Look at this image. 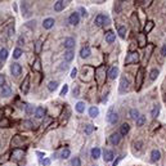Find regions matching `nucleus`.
<instances>
[{
	"label": "nucleus",
	"instance_id": "f257e3e1",
	"mask_svg": "<svg viewBox=\"0 0 166 166\" xmlns=\"http://www.w3.org/2000/svg\"><path fill=\"white\" fill-rule=\"evenodd\" d=\"M93 77H95V70L91 66H84L81 71V80L89 83L93 80Z\"/></svg>",
	"mask_w": 166,
	"mask_h": 166
},
{
	"label": "nucleus",
	"instance_id": "f03ea898",
	"mask_svg": "<svg viewBox=\"0 0 166 166\" xmlns=\"http://www.w3.org/2000/svg\"><path fill=\"white\" fill-rule=\"evenodd\" d=\"M106 77H107V75H106V66L104 65L98 66L95 68V80H97V83L99 85H103L106 81Z\"/></svg>",
	"mask_w": 166,
	"mask_h": 166
},
{
	"label": "nucleus",
	"instance_id": "7ed1b4c3",
	"mask_svg": "<svg viewBox=\"0 0 166 166\" xmlns=\"http://www.w3.org/2000/svg\"><path fill=\"white\" fill-rule=\"evenodd\" d=\"M143 81H144V68L140 67L137 72V76H135V90L139 91L142 89V85H143Z\"/></svg>",
	"mask_w": 166,
	"mask_h": 166
},
{
	"label": "nucleus",
	"instance_id": "20e7f679",
	"mask_svg": "<svg viewBox=\"0 0 166 166\" xmlns=\"http://www.w3.org/2000/svg\"><path fill=\"white\" fill-rule=\"evenodd\" d=\"M139 62V53L138 52H129L125 58V65H133Z\"/></svg>",
	"mask_w": 166,
	"mask_h": 166
},
{
	"label": "nucleus",
	"instance_id": "39448f33",
	"mask_svg": "<svg viewBox=\"0 0 166 166\" xmlns=\"http://www.w3.org/2000/svg\"><path fill=\"white\" fill-rule=\"evenodd\" d=\"M106 120H107V122L108 124H111V125H115L116 122H117V120H119V115H117V112H115L114 111V108H109V111H108V114L107 116H106Z\"/></svg>",
	"mask_w": 166,
	"mask_h": 166
},
{
	"label": "nucleus",
	"instance_id": "423d86ee",
	"mask_svg": "<svg viewBox=\"0 0 166 166\" xmlns=\"http://www.w3.org/2000/svg\"><path fill=\"white\" fill-rule=\"evenodd\" d=\"M129 89H130V81L128 77L122 76L121 80H120V88H119L120 93H126V91H129Z\"/></svg>",
	"mask_w": 166,
	"mask_h": 166
},
{
	"label": "nucleus",
	"instance_id": "0eeeda50",
	"mask_svg": "<svg viewBox=\"0 0 166 166\" xmlns=\"http://www.w3.org/2000/svg\"><path fill=\"white\" fill-rule=\"evenodd\" d=\"M23 156H24V151L21 149V148H14L13 152H12V160L16 161V162H18V161L22 160Z\"/></svg>",
	"mask_w": 166,
	"mask_h": 166
},
{
	"label": "nucleus",
	"instance_id": "6e6552de",
	"mask_svg": "<svg viewBox=\"0 0 166 166\" xmlns=\"http://www.w3.org/2000/svg\"><path fill=\"white\" fill-rule=\"evenodd\" d=\"M95 24H97L98 27H102L103 24H107L109 22V18L107 16H104V14H98L97 17H95Z\"/></svg>",
	"mask_w": 166,
	"mask_h": 166
},
{
	"label": "nucleus",
	"instance_id": "1a4fd4ad",
	"mask_svg": "<svg viewBox=\"0 0 166 166\" xmlns=\"http://www.w3.org/2000/svg\"><path fill=\"white\" fill-rule=\"evenodd\" d=\"M137 41H138V45H139L140 48H144L147 47L148 43H147V35L144 32H139L137 36Z\"/></svg>",
	"mask_w": 166,
	"mask_h": 166
},
{
	"label": "nucleus",
	"instance_id": "9d476101",
	"mask_svg": "<svg viewBox=\"0 0 166 166\" xmlns=\"http://www.w3.org/2000/svg\"><path fill=\"white\" fill-rule=\"evenodd\" d=\"M10 72H12L13 76H19L22 73V67H21L19 63H12L10 65Z\"/></svg>",
	"mask_w": 166,
	"mask_h": 166
},
{
	"label": "nucleus",
	"instance_id": "9b49d317",
	"mask_svg": "<svg viewBox=\"0 0 166 166\" xmlns=\"http://www.w3.org/2000/svg\"><path fill=\"white\" fill-rule=\"evenodd\" d=\"M21 90H22L23 94H27L30 90V75H27L24 77V80L22 81V84H21Z\"/></svg>",
	"mask_w": 166,
	"mask_h": 166
},
{
	"label": "nucleus",
	"instance_id": "f8f14e48",
	"mask_svg": "<svg viewBox=\"0 0 166 166\" xmlns=\"http://www.w3.org/2000/svg\"><path fill=\"white\" fill-rule=\"evenodd\" d=\"M121 138H122V135L120 134V132H116L109 137V142H111V144H114V146H117L121 142Z\"/></svg>",
	"mask_w": 166,
	"mask_h": 166
},
{
	"label": "nucleus",
	"instance_id": "ddd939ff",
	"mask_svg": "<svg viewBox=\"0 0 166 166\" xmlns=\"http://www.w3.org/2000/svg\"><path fill=\"white\" fill-rule=\"evenodd\" d=\"M68 22H70V24H72V26H76V24L80 22V14L77 12L71 13V16L68 17Z\"/></svg>",
	"mask_w": 166,
	"mask_h": 166
},
{
	"label": "nucleus",
	"instance_id": "4468645a",
	"mask_svg": "<svg viewBox=\"0 0 166 166\" xmlns=\"http://www.w3.org/2000/svg\"><path fill=\"white\" fill-rule=\"evenodd\" d=\"M23 137H21V135H16L14 138L12 139V147H14V148H19V147H22V144H23Z\"/></svg>",
	"mask_w": 166,
	"mask_h": 166
},
{
	"label": "nucleus",
	"instance_id": "2eb2a0df",
	"mask_svg": "<svg viewBox=\"0 0 166 166\" xmlns=\"http://www.w3.org/2000/svg\"><path fill=\"white\" fill-rule=\"evenodd\" d=\"M68 1H63V0H58V1L54 3V10L55 12H62L63 9L67 6Z\"/></svg>",
	"mask_w": 166,
	"mask_h": 166
},
{
	"label": "nucleus",
	"instance_id": "dca6fc26",
	"mask_svg": "<svg viewBox=\"0 0 166 166\" xmlns=\"http://www.w3.org/2000/svg\"><path fill=\"white\" fill-rule=\"evenodd\" d=\"M107 76H108V79H111V80H115L116 77L119 76V68L117 67H111L109 68V71L107 72Z\"/></svg>",
	"mask_w": 166,
	"mask_h": 166
},
{
	"label": "nucleus",
	"instance_id": "f3484780",
	"mask_svg": "<svg viewBox=\"0 0 166 166\" xmlns=\"http://www.w3.org/2000/svg\"><path fill=\"white\" fill-rule=\"evenodd\" d=\"M153 50H155V45H153V44H148V45H147L146 54H144V61H146V62L149 61V58H151L152 53H153Z\"/></svg>",
	"mask_w": 166,
	"mask_h": 166
},
{
	"label": "nucleus",
	"instance_id": "a211bd4d",
	"mask_svg": "<svg viewBox=\"0 0 166 166\" xmlns=\"http://www.w3.org/2000/svg\"><path fill=\"white\" fill-rule=\"evenodd\" d=\"M75 47V39L73 37H66L65 39V48L67 50H72V48Z\"/></svg>",
	"mask_w": 166,
	"mask_h": 166
},
{
	"label": "nucleus",
	"instance_id": "6ab92c4d",
	"mask_svg": "<svg viewBox=\"0 0 166 166\" xmlns=\"http://www.w3.org/2000/svg\"><path fill=\"white\" fill-rule=\"evenodd\" d=\"M114 152L109 151V149H104V153H103V160L104 162H111L114 160Z\"/></svg>",
	"mask_w": 166,
	"mask_h": 166
},
{
	"label": "nucleus",
	"instance_id": "aec40b11",
	"mask_svg": "<svg viewBox=\"0 0 166 166\" xmlns=\"http://www.w3.org/2000/svg\"><path fill=\"white\" fill-rule=\"evenodd\" d=\"M54 23H55L54 18H47V19H44V22H43V27L45 30H50L52 27L54 26Z\"/></svg>",
	"mask_w": 166,
	"mask_h": 166
},
{
	"label": "nucleus",
	"instance_id": "412c9836",
	"mask_svg": "<svg viewBox=\"0 0 166 166\" xmlns=\"http://www.w3.org/2000/svg\"><path fill=\"white\" fill-rule=\"evenodd\" d=\"M161 158V152L158 149H153L151 152V162H157Z\"/></svg>",
	"mask_w": 166,
	"mask_h": 166
},
{
	"label": "nucleus",
	"instance_id": "4be33fe9",
	"mask_svg": "<svg viewBox=\"0 0 166 166\" xmlns=\"http://www.w3.org/2000/svg\"><path fill=\"white\" fill-rule=\"evenodd\" d=\"M115 40H116V34L114 31H107V32H106V41H107L108 44H112Z\"/></svg>",
	"mask_w": 166,
	"mask_h": 166
},
{
	"label": "nucleus",
	"instance_id": "5701e85b",
	"mask_svg": "<svg viewBox=\"0 0 166 166\" xmlns=\"http://www.w3.org/2000/svg\"><path fill=\"white\" fill-rule=\"evenodd\" d=\"M153 27H155V22L153 21H147V23L144 24V29H143V32L144 34H149L152 30H153Z\"/></svg>",
	"mask_w": 166,
	"mask_h": 166
},
{
	"label": "nucleus",
	"instance_id": "b1692460",
	"mask_svg": "<svg viewBox=\"0 0 166 166\" xmlns=\"http://www.w3.org/2000/svg\"><path fill=\"white\" fill-rule=\"evenodd\" d=\"M45 116V108L41 107V106H39V107L35 109V117L36 119H43Z\"/></svg>",
	"mask_w": 166,
	"mask_h": 166
},
{
	"label": "nucleus",
	"instance_id": "393cba45",
	"mask_svg": "<svg viewBox=\"0 0 166 166\" xmlns=\"http://www.w3.org/2000/svg\"><path fill=\"white\" fill-rule=\"evenodd\" d=\"M129 130H130V125L128 122H124L121 126H120V134L121 135H126V134L129 133Z\"/></svg>",
	"mask_w": 166,
	"mask_h": 166
},
{
	"label": "nucleus",
	"instance_id": "a878e982",
	"mask_svg": "<svg viewBox=\"0 0 166 166\" xmlns=\"http://www.w3.org/2000/svg\"><path fill=\"white\" fill-rule=\"evenodd\" d=\"M90 48L89 47H84V48H81V50H80V57L81 58H88L90 55Z\"/></svg>",
	"mask_w": 166,
	"mask_h": 166
},
{
	"label": "nucleus",
	"instance_id": "bb28decb",
	"mask_svg": "<svg viewBox=\"0 0 166 166\" xmlns=\"http://www.w3.org/2000/svg\"><path fill=\"white\" fill-rule=\"evenodd\" d=\"M32 68L35 70V71H37V72L41 71V59L39 57L35 58V62L32 63Z\"/></svg>",
	"mask_w": 166,
	"mask_h": 166
},
{
	"label": "nucleus",
	"instance_id": "cd10ccee",
	"mask_svg": "<svg viewBox=\"0 0 166 166\" xmlns=\"http://www.w3.org/2000/svg\"><path fill=\"white\" fill-rule=\"evenodd\" d=\"M1 95L3 97H9V95H12V89H10V86L8 85H4L1 88Z\"/></svg>",
	"mask_w": 166,
	"mask_h": 166
},
{
	"label": "nucleus",
	"instance_id": "c85d7f7f",
	"mask_svg": "<svg viewBox=\"0 0 166 166\" xmlns=\"http://www.w3.org/2000/svg\"><path fill=\"white\" fill-rule=\"evenodd\" d=\"M126 27L125 26H119L117 27V32H119V36L121 39H126Z\"/></svg>",
	"mask_w": 166,
	"mask_h": 166
},
{
	"label": "nucleus",
	"instance_id": "c756f323",
	"mask_svg": "<svg viewBox=\"0 0 166 166\" xmlns=\"http://www.w3.org/2000/svg\"><path fill=\"white\" fill-rule=\"evenodd\" d=\"M158 114H160V104H155L153 106V108H152V111H151V116L153 119H156Z\"/></svg>",
	"mask_w": 166,
	"mask_h": 166
},
{
	"label": "nucleus",
	"instance_id": "7c9ffc66",
	"mask_svg": "<svg viewBox=\"0 0 166 166\" xmlns=\"http://www.w3.org/2000/svg\"><path fill=\"white\" fill-rule=\"evenodd\" d=\"M73 57H75V53H73V50H66L65 52V59L67 62H71Z\"/></svg>",
	"mask_w": 166,
	"mask_h": 166
},
{
	"label": "nucleus",
	"instance_id": "2f4dec72",
	"mask_svg": "<svg viewBox=\"0 0 166 166\" xmlns=\"http://www.w3.org/2000/svg\"><path fill=\"white\" fill-rule=\"evenodd\" d=\"M6 58H8V50L5 48H1L0 49V63L4 62Z\"/></svg>",
	"mask_w": 166,
	"mask_h": 166
},
{
	"label": "nucleus",
	"instance_id": "473e14b6",
	"mask_svg": "<svg viewBox=\"0 0 166 166\" xmlns=\"http://www.w3.org/2000/svg\"><path fill=\"white\" fill-rule=\"evenodd\" d=\"M91 157H93L94 160H97V158L101 157V149L98 147H94L93 149H91Z\"/></svg>",
	"mask_w": 166,
	"mask_h": 166
},
{
	"label": "nucleus",
	"instance_id": "72a5a7b5",
	"mask_svg": "<svg viewBox=\"0 0 166 166\" xmlns=\"http://www.w3.org/2000/svg\"><path fill=\"white\" fill-rule=\"evenodd\" d=\"M98 115H99V109H98V107H90L89 108V116L90 117H97Z\"/></svg>",
	"mask_w": 166,
	"mask_h": 166
},
{
	"label": "nucleus",
	"instance_id": "f704fd0d",
	"mask_svg": "<svg viewBox=\"0 0 166 166\" xmlns=\"http://www.w3.org/2000/svg\"><path fill=\"white\" fill-rule=\"evenodd\" d=\"M158 73H160V71H158L157 68H153L152 71L149 72V79H151V81H155L158 77Z\"/></svg>",
	"mask_w": 166,
	"mask_h": 166
},
{
	"label": "nucleus",
	"instance_id": "c9c22d12",
	"mask_svg": "<svg viewBox=\"0 0 166 166\" xmlns=\"http://www.w3.org/2000/svg\"><path fill=\"white\" fill-rule=\"evenodd\" d=\"M76 111L79 112V114H83V112L85 111V103H84V102H77L76 103Z\"/></svg>",
	"mask_w": 166,
	"mask_h": 166
},
{
	"label": "nucleus",
	"instance_id": "e433bc0d",
	"mask_svg": "<svg viewBox=\"0 0 166 166\" xmlns=\"http://www.w3.org/2000/svg\"><path fill=\"white\" fill-rule=\"evenodd\" d=\"M129 115H130V117H132V119H134V120H137V119L140 116V115H139V111H138V109H135V108L130 109Z\"/></svg>",
	"mask_w": 166,
	"mask_h": 166
},
{
	"label": "nucleus",
	"instance_id": "4c0bfd02",
	"mask_svg": "<svg viewBox=\"0 0 166 166\" xmlns=\"http://www.w3.org/2000/svg\"><path fill=\"white\" fill-rule=\"evenodd\" d=\"M41 48H43V43H41L40 40H37L36 43H35V53H36V54H40Z\"/></svg>",
	"mask_w": 166,
	"mask_h": 166
},
{
	"label": "nucleus",
	"instance_id": "58836bf2",
	"mask_svg": "<svg viewBox=\"0 0 166 166\" xmlns=\"http://www.w3.org/2000/svg\"><path fill=\"white\" fill-rule=\"evenodd\" d=\"M70 155H71V152H70V149L68 148H66V149H62V152H61V158H63V160H66V158H68L70 157Z\"/></svg>",
	"mask_w": 166,
	"mask_h": 166
},
{
	"label": "nucleus",
	"instance_id": "ea45409f",
	"mask_svg": "<svg viewBox=\"0 0 166 166\" xmlns=\"http://www.w3.org/2000/svg\"><path fill=\"white\" fill-rule=\"evenodd\" d=\"M57 88H58V81H50V83L48 84V89L50 91H54Z\"/></svg>",
	"mask_w": 166,
	"mask_h": 166
},
{
	"label": "nucleus",
	"instance_id": "a19ab883",
	"mask_svg": "<svg viewBox=\"0 0 166 166\" xmlns=\"http://www.w3.org/2000/svg\"><path fill=\"white\" fill-rule=\"evenodd\" d=\"M135 122H137V126H143L144 122H146V117H144L143 115H140L139 117L135 120Z\"/></svg>",
	"mask_w": 166,
	"mask_h": 166
},
{
	"label": "nucleus",
	"instance_id": "79ce46f5",
	"mask_svg": "<svg viewBox=\"0 0 166 166\" xmlns=\"http://www.w3.org/2000/svg\"><path fill=\"white\" fill-rule=\"evenodd\" d=\"M34 124L30 121V120H24V121H22V128L24 129H32Z\"/></svg>",
	"mask_w": 166,
	"mask_h": 166
},
{
	"label": "nucleus",
	"instance_id": "37998d69",
	"mask_svg": "<svg viewBox=\"0 0 166 166\" xmlns=\"http://www.w3.org/2000/svg\"><path fill=\"white\" fill-rule=\"evenodd\" d=\"M94 129H95V126L91 125V124L86 125V126H85V134H86V135H90V134L94 132Z\"/></svg>",
	"mask_w": 166,
	"mask_h": 166
},
{
	"label": "nucleus",
	"instance_id": "c03bdc74",
	"mask_svg": "<svg viewBox=\"0 0 166 166\" xmlns=\"http://www.w3.org/2000/svg\"><path fill=\"white\" fill-rule=\"evenodd\" d=\"M21 55H22V49H21V48H16L14 52H13V58L18 59Z\"/></svg>",
	"mask_w": 166,
	"mask_h": 166
},
{
	"label": "nucleus",
	"instance_id": "a18cd8bd",
	"mask_svg": "<svg viewBox=\"0 0 166 166\" xmlns=\"http://www.w3.org/2000/svg\"><path fill=\"white\" fill-rule=\"evenodd\" d=\"M138 18V17H137V14H133L132 16V22H133V27H134V30H138V29H139V22H138V21H137V22H135V19Z\"/></svg>",
	"mask_w": 166,
	"mask_h": 166
},
{
	"label": "nucleus",
	"instance_id": "49530a36",
	"mask_svg": "<svg viewBox=\"0 0 166 166\" xmlns=\"http://www.w3.org/2000/svg\"><path fill=\"white\" fill-rule=\"evenodd\" d=\"M9 125H10V122L8 119H3L0 121V128H9Z\"/></svg>",
	"mask_w": 166,
	"mask_h": 166
},
{
	"label": "nucleus",
	"instance_id": "de8ad7c7",
	"mask_svg": "<svg viewBox=\"0 0 166 166\" xmlns=\"http://www.w3.org/2000/svg\"><path fill=\"white\" fill-rule=\"evenodd\" d=\"M71 165L72 166H81V161L79 157H73L71 160Z\"/></svg>",
	"mask_w": 166,
	"mask_h": 166
},
{
	"label": "nucleus",
	"instance_id": "09e8293b",
	"mask_svg": "<svg viewBox=\"0 0 166 166\" xmlns=\"http://www.w3.org/2000/svg\"><path fill=\"white\" fill-rule=\"evenodd\" d=\"M24 111H26V114H27V115L32 114V112H34V106H31V104H26V106H24Z\"/></svg>",
	"mask_w": 166,
	"mask_h": 166
},
{
	"label": "nucleus",
	"instance_id": "8fccbe9b",
	"mask_svg": "<svg viewBox=\"0 0 166 166\" xmlns=\"http://www.w3.org/2000/svg\"><path fill=\"white\" fill-rule=\"evenodd\" d=\"M67 91H68V85H63V88H62V90H61V95L62 97H65V95L67 94Z\"/></svg>",
	"mask_w": 166,
	"mask_h": 166
},
{
	"label": "nucleus",
	"instance_id": "3c124183",
	"mask_svg": "<svg viewBox=\"0 0 166 166\" xmlns=\"http://www.w3.org/2000/svg\"><path fill=\"white\" fill-rule=\"evenodd\" d=\"M152 3H153V1L148 0V1H138V4H139V5H143V6H149V5L152 4Z\"/></svg>",
	"mask_w": 166,
	"mask_h": 166
},
{
	"label": "nucleus",
	"instance_id": "603ef678",
	"mask_svg": "<svg viewBox=\"0 0 166 166\" xmlns=\"http://www.w3.org/2000/svg\"><path fill=\"white\" fill-rule=\"evenodd\" d=\"M134 147L137 148V149H142V147H143V143L140 142V140H138V142L134 143Z\"/></svg>",
	"mask_w": 166,
	"mask_h": 166
},
{
	"label": "nucleus",
	"instance_id": "864d4df0",
	"mask_svg": "<svg viewBox=\"0 0 166 166\" xmlns=\"http://www.w3.org/2000/svg\"><path fill=\"white\" fill-rule=\"evenodd\" d=\"M122 158H124V156H122V155H121V156H119V157H117V158H116V160L114 161V164H112V166H117V165H119V162L121 161Z\"/></svg>",
	"mask_w": 166,
	"mask_h": 166
},
{
	"label": "nucleus",
	"instance_id": "5fc2aeb1",
	"mask_svg": "<svg viewBox=\"0 0 166 166\" xmlns=\"http://www.w3.org/2000/svg\"><path fill=\"white\" fill-rule=\"evenodd\" d=\"M4 83H5V76L3 75H0V86H4Z\"/></svg>",
	"mask_w": 166,
	"mask_h": 166
},
{
	"label": "nucleus",
	"instance_id": "6e6d98bb",
	"mask_svg": "<svg viewBox=\"0 0 166 166\" xmlns=\"http://www.w3.org/2000/svg\"><path fill=\"white\" fill-rule=\"evenodd\" d=\"M76 76H77V68H72V71H71V79H75Z\"/></svg>",
	"mask_w": 166,
	"mask_h": 166
},
{
	"label": "nucleus",
	"instance_id": "4d7b16f0",
	"mask_svg": "<svg viewBox=\"0 0 166 166\" xmlns=\"http://www.w3.org/2000/svg\"><path fill=\"white\" fill-rule=\"evenodd\" d=\"M79 10H80V12H81V16H83V17H86V16H88V13H86V10H85V9H84V8H83V6H80V9H79Z\"/></svg>",
	"mask_w": 166,
	"mask_h": 166
},
{
	"label": "nucleus",
	"instance_id": "13d9d810",
	"mask_svg": "<svg viewBox=\"0 0 166 166\" xmlns=\"http://www.w3.org/2000/svg\"><path fill=\"white\" fill-rule=\"evenodd\" d=\"M161 55L162 57L166 55V44H164V47H162V49H161Z\"/></svg>",
	"mask_w": 166,
	"mask_h": 166
},
{
	"label": "nucleus",
	"instance_id": "bf43d9fd",
	"mask_svg": "<svg viewBox=\"0 0 166 166\" xmlns=\"http://www.w3.org/2000/svg\"><path fill=\"white\" fill-rule=\"evenodd\" d=\"M43 165L44 166H49L50 165V160H49V158H45V160L43 161Z\"/></svg>",
	"mask_w": 166,
	"mask_h": 166
},
{
	"label": "nucleus",
	"instance_id": "052dcab7",
	"mask_svg": "<svg viewBox=\"0 0 166 166\" xmlns=\"http://www.w3.org/2000/svg\"><path fill=\"white\" fill-rule=\"evenodd\" d=\"M23 43H24V37H23V36H19V39H18V44H19V45H22Z\"/></svg>",
	"mask_w": 166,
	"mask_h": 166
},
{
	"label": "nucleus",
	"instance_id": "680f3d73",
	"mask_svg": "<svg viewBox=\"0 0 166 166\" xmlns=\"http://www.w3.org/2000/svg\"><path fill=\"white\" fill-rule=\"evenodd\" d=\"M73 95H75V97H77V95H79V88L73 89Z\"/></svg>",
	"mask_w": 166,
	"mask_h": 166
},
{
	"label": "nucleus",
	"instance_id": "e2e57ef3",
	"mask_svg": "<svg viewBox=\"0 0 166 166\" xmlns=\"http://www.w3.org/2000/svg\"><path fill=\"white\" fill-rule=\"evenodd\" d=\"M1 120H3V109L0 108V121H1Z\"/></svg>",
	"mask_w": 166,
	"mask_h": 166
}]
</instances>
